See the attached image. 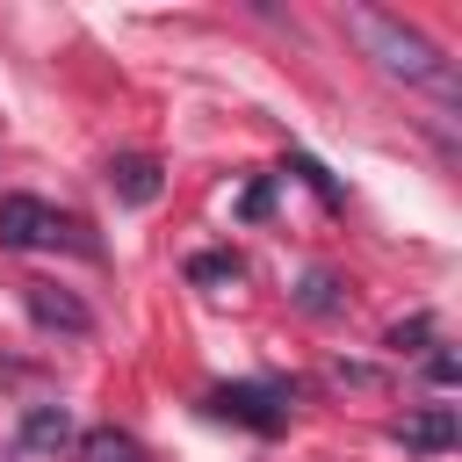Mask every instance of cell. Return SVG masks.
<instances>
[{
  "instance_id": "cell-2",
  "label": "cell",
  "mask_w": 462,
  "mask_h": 462,
  "mask_svg": "<svg viewBox=\"0 0 462 462\" xmlns=\"http://www.w3.org/2000/svg\"><path fill=\"white\" fill-rule=\"evenodd\" d=\"M0 245H7V253H58V245L101 253V245L87 238V224L65 217V209H51L43 195H0Z\"/></svg>"
},
{
  "instance_id": "cell-1",
  "label": "cell",
  "mask_w": 462,
  "mask_h": 462,
  "mask_svg": "<svg viewBox=\"0 0 462 462\" xmlns=\"http://www.w3.org/2000/svg\"><path fill=\"white\" fill-rule=\"evenodd\" d=\"M346 29L375 51V65L383 72H397V79H411V87H440V94H455V72H448V58L419 36V29H404L397 14H375V7H354L346 14Z\"/></svg>"
},
{
  "instance_id": "cell-6",
  "label": "cell",
  "mask_w": 462,
  "mask_h": 462,
  "mask_svg": "<svg viewBox=\"0 0 462 462\" xmlns=\"http://www.w3.org/2000/svg\"><path fill=\"white\" fill-rule=\"evenodd\" d=\"M455 404H419V411H404L397 426H390V440L404 448V455H448L455 448Z\"/></svg>"
},
{
  "instance_id": "cell-4",
  "label": "cell",
  "mask_w": 462,
  "mask_h": 462,
  "mask_svg": "<svg viewBox=\"0 0 462 462\" xmlns=\"http://www.w3.org/2000/svg\"><path fill=\"white\" fill-rule=\"evenodd\" d=\"M22 310H29L43 332H65V339H87V332H94V310H87L72 289H58V282H22Z\"/></svg>"
},
{
  "instance_id": "cell-12",
  "label": "cell",
  "mask_w": 462,
  "mask_h": 462,
  "mask_svg": "<svg viewBox=\"0 0 462 462\" xmlns=\"http://www.w3.org/2000/svg\"><path fill=\"white\" fill-rule=\"evenodd\" d=\"M426 339H433V318H397V325L383 332V346H390V354H419Z\"/></svg>"
},
{
  "instance_id": "cell-5",
  "label": "cell",
  "mask_w": 462,
  "mask_h": 462,
  "mask_svg": "<svg viewBox=\"0 0 462 462\" xmlns=\"http://www.w3.org/2000/svg\"><path fill=\"white\" fill-rule=\"evenodd\" d=\"M108 195H116L123 209H152V202L166 195V166H159L152 152H116V159H108Z\"/></svg>"
},
{
  "instance_id": "cell-10",
  "label": "cell",
  "mask_w": 462,
  "mask_h": 462,
  "mask_svg": "<svg viewBox=\"0 0 462 462\" xmlns=\"http://www.w3.org/2000/svg\"><path fill=\"white\" fill-rule=\"evenodd\" d=\"M188 282L195 289H231V282H245V260L238 253H195L188 260Z\"/></svg>"
},
{
  "instance_id": "cell-7",
  "label": "cell",
  "mask_w": 462,
  "mask_h": 462,
  "mask_svg": "<svg viewBox=\"0 0 462 462\" xmlns=\"http://www.w3.org/2000/svg\"><path fill=\"white\" fill-rule=\"evenodd\" d=\"M22 448H36V455L72 448V411H65V404H29V411H22Z\"/></svg>"
},
{
  "instance_id": "cell-3",
  "label": "cell",
  "mask_w": 462,
  "mask_h": 462,
  "mask_svg": "<svg viewBox=\"0 0 462 462\" xmlns=\"http://www.w3.org/2000/svg\"><path fill=\"white\" fill-rule=\"evenodd\" d=\"M289 404H296V383H282V375H267V383H217L202 397L209 419H231V426H245L260 440H274L289 426Z\"/></svg>"
},
{
  "instance_id": "cell-8",
  "label": "cell",
  "mask_w": 462,
  "mask_h": 462,
  "mask_svg": "<svg viewBox=\"0 0 462 462\" xmlns=\"http://www.w3.org/2000/svg\"><path fill=\"white\" fill-rule=\"evenodd\" d=\"M79 455H87V462H152L144 440L123 433V426H87V433H79Z\"/></svg>"
},
{
  "instance_id": "cell-11",
  "label": "cell",
  "mask_w": 462,
  "mask_h": 462,
  "mask_svg": "<svg viewBox=\"0 0 462 462\" xmlns=\"http://www.w3.org/2000/svg\"><path fill=\"white\" fill-rule=\"evenodd\" d=\"M289 173H303V188H318V202H325V209H339V202H346V195H339V180H332V173H325L318 159H303V152H289Z\"/></svg>"
},
{
  "instance_id": "cell-9",
  "label": "cell",
  "mask_w": 462,
  "mask_h": 462,
  "mask_svg": "<svg viewBox=\"0 0 462 462\" xmlns=\"http://www.w3.org/2000/svg\"><path fill=\"white\" fill-rule=\"evenodd\" d=\"M296 303H303L310 318H339V310H346V289H339V274H325V267H310V274L296 282Z\"/></svg>"
},
{
  "instance_id": "cell-13",
  "label": "cell",
  "mask_w": 462,
  "mask_h": 462,
  "mask_svg": "<svg viewBox=\"0 0 462 462\" xmlns=\"http://www.w3.org/2000/svg\"><path fill=\"white\" fill-rule=\"evenodd\" d=\"M267 209H274V180H267V173H260V180H253V188H245V195H238V217H245V224H260V217H267Z\"/></svg>"
},
{
  "instance_id": "cell-14",
  "label": "cell",
  "mask_w": 462,
  "mask_h": 462,
  "mask_svg": "<svg viewBox=\"0 0 462 462\" xmlns=\"http://www.w3.org/2000/svg\"><path fill=\"white\" fill-rule=\"evenodd\" d=\"M426 383H433V390H455V383H462V361H455L448 346H440V354H426Z\"/></svg>"
},
{
  "instance_id": "cell-15",
  "label": "cell",
  "mask_w": 462,
  "mask_h": 462,
  "mask_svg": "<svg viewBox=\"0 0 462 462\" xmlns=\"http://www.w3.org/2000/svg\"><path fill=\"white\" fill-rule=\"evenodd\" d=\"M332 383H346V390H383V368H361V361H332Z\"/></svg>"
}]
</instances>
